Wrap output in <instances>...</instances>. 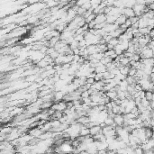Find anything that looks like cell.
<instances>
[{"mask_svg": "<svg viewBox=\"0 0 154 154\" xmlns=\"http://www.w3.org/2000/svg\"><path fill=\"white\" fill-rule=\"evenodd\" d=\"M113 119H114V123L116 125L123 126V125H124V115L116 114L114 116H113Z\"/></svg>", "mask_w": 154, "mask_h": 154, "instance_id": "cell-1", "label": "cell"}, {"mask_svg": "<svg viewBox=\"0 0 154 154\" xmlns=\"http://www.w3.org/2000/svg\"><path fill=\"white\" fill-rule=\"evenodd\" d=\"M122 14L125 15L127 18H130V17H132L135 15L132 7H124L122 10Z\"/></svg>", "mask_w": 154, "mask_h": 154, "instance_id": "cell-2", "label": "cell"}, {"mask_svg": "<svg viewBox=\"0 0 154 154\" xmlns=\"http://www.w3.org/2000/svg\"><path fill=\"white\" fill-rule=\"evenodd\" d=\"M101 132H102V127L99 125L89 127V133H90L91 136H94V135L97 134V133H99Z\"/></svg>", "mask_w": 154, "mask_h": 154, "instance_id": "cell-3", "label": "cell"}, {"mask_svg": "<svg viewBox=\"0 0 154 154\" xmlns=\"http://www.w3.org/2000/svg\"><path fill=\"white\" fill-rule=\"evenodd\" d=\"M107 43L115 48V46H116L119 43V39L118 38H111V40L109 41Z\"/></svg>", "mask_w": 154, "mask_h": 154, "instance_id": "cell-4", "label": "cell"}, {"mask_svg": "<svg viewBox=\"0 0 154 154\" xmlns=\"http://www.w3.org/2000/svg\"><path fill=\"white\" fill-rule=\"evenodd\" d=\"M144 97H145L147 100H149V101L153 100V93H152V91H150V90H147V91H145Z\"/></svg>", "mask_w": 154, "mask_h": 154, "instance_id": "cell-5", "label": "cell"}]
</instances>
